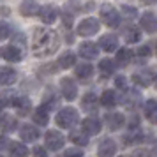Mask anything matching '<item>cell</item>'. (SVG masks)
<instances>
[{
	"label": "cell",
	"instance_id": "6da1fadb",
	"mask_svg": "<svg viewBox=\"0 0 157 157\" xmlns=\"http://www.w3.org/2000/svg\"><path fill=\"white\" fill-rule=\"evenodd\" d=\"M60 46V39L51 29L46 27H39L34 30V37H32V51L36 57H48L53 55Z\"/></svg>",
	"mask_w": 157,
	"mask_h": 157
},
{
	"label": "cell",
	"instance_id": "7a4b0ae2",
	"mask_svg": "<svg viewBox=\"0 0 157 157\" xmlns=\"http://www.w3.org/2000/svg\"><path fill=\"white\" fill-rule=\"evenodd\" d=\"M55 120H57L58 127H62V129H72L79 122V115H78V111H76L74 108L67 106V108H62V109L58 111L57 117H55Z\"/></svg>",
	"mask_w": 157,
	"mask_h": 157
},
{
	"label": "cell",
	"instance_id": "3957f363",
	"mask_svg": "<svg viewBox=\"0 0 157 157\" xmlns=\"http://www.w3.org/2000/svg\"><path fill=\"white\" fill-rule=\"evenodd\" d=\"M101 20L109 29H117L120 25V14H118V11L113 6H109V4H104L101 7Z\"/></svg>",
	"mask_w": 157,
	"mask_h": 157
},
{
	"label": "cell",
	"instance_id": "277c9868",
	"mask_svg": "<svg viewBox=\"0 0 157 157\" xmlns=\"http://www.w3.org/2000/svg\"><path fill=\"white\" fill-rule=\"evenodd\" d=\"M99 21L95 20V18H85V20H81V21L78 23V36L81 37H90L94 36V34H97L99 32Z\"/></svg>",
	"mask_w": 157,
	"mask_h": 157
},
{
	"label": "cell",
	"instance_id": "5b68a950",
	"mask_svg": "<svg viewBox=\"0 0 157 157\" xmlns=\"http://www.w3.org/2000/svg\"><path fill=\"white\" fill-rule=\"evenodd\" d=\"M44 143H46V148L57 152V150H60L64 147L65 138L62 136V132H58V131H48L46 136H44Z\"/></svg>",
	"mask_w": 157,
	"mask_h": 157
},
{
	"label": "cell",
	"instance_id": "8992f818",
	"mask_svg": "<svg viewBox=\"0 0 157 157\" xmlns=\"http://www.w3.org/2000/svg\"><path fill=\"white\" fill-rule=\"evenodd\" d=\"M60 90L67 101H74L78 97V85L72 78H62L60 79Z\"/></svg>",
	"mask_w": 157,
	"mask_h": 157
},
{
	"label": "cell",
	"instance_id": "52a82bcc",
	"mask_svg": "<svg viewBox=\"0 0 157 157\" xmlns=\"http://www.w3.org/2000/svg\"><path fill=\"white\" fill-rule=\"evenodd\" d=\"M122 140L125 145H134V143H140L143 140V132H141V127L138 122H131V127H129V132L122 136Z\"/></svg>",
	"mask_w": 157,
	"mask_h": 157
},
{
	"label": "cell",
	"instance_id": "ba28073f",
	"mask_svg": "<svg viewBox=\"0 0 157 157\" xmlns=\"http://www.w3.org/2000/svg\"><path fill=\"white\" fill-rule=\"evenodd\" d=\"M81 129H83V131H85L88 136L99 134L101 129H102V122H101L97 117H88V118H85V120H83V124H81Z\"/></svg>",
	"mask_w": 157,
	"mask_h": 157
},
{
	"label": "cell",
	"instance_id": "9c48e42d",
	"mask_svg": "<svg viewBox=\"0 0 157 157\" xmlns=\"http://www.w3.org/2000/svg\"><path fill=\"white\" fill-rule=\"evenodd\" d=\"M2 57H4V60H7V62H21L23 53L16 44H7V46L2 48Z\"/></svg>",
	"mask_w": 157,
	"mask_h": 157
},
{
	"label": "cell",
	"instance_id": "30bf717a",
	"mask_svg": "<svg viewBox=\"0 0 157 157\" xmlns=\"http://www.w3.org/2000/svg\"><path fill=\"white\" fill-rule=\"evenodd\" d=\"M140 25L147 34H154L157 30V18L154 13H143L140 18Z\"/></svg>",
	"mask_w": 157,
	"mask_h": 157
},
{
	"label": "cell",
	"instance_id": "8fae6325",
	"mask_svg": "<svg viewBox=\"0 0 157 157\" xmlns=\"http://www.w3.org/2000/svg\"><path fill=\"white\" fill-rule=\"evenodd\" d=\"M41 136V132H39V129L36 127V125H30V124H25V125H21L20 127V138H21L23 141H36L37 138Z\"/></svg>",
	"mask_w": 157,
	"mask_h": 157
},
{
	"label": "cell",
	"instance_id": "7c38bea8",
	"mask_svg": "<svg viewBox=\"0 0 157 157\" xmlns=\"http://www.w3.org/2000/svg\"><path fill=\"white\" fill-rule=\"evenodd\" d=\"M79 55L86 60H94V58L99 57V48H97V44L90 43V41L81 43L79 44Z\"/></svg>",
	"mask_w": 157,
	"mask_h": 157
},
{
	"label": "cell",
	"instance_id": "4fadbf2b",
	"mask_svg": "<svg viewBox=\"0 0 157 157\" xmlns=\"http://www.w3.org/2000/svg\"><path fill=\"white\" fill-rule=\"evenodd\" d=\"M117 154V145L111 138H104L99 145V150H97V155L99 157H113Z\"/></svg>",
	"mask_w": 157,
	"mask_h": 157
},
{
	"label": "cell",
	"instance_id": "5bb4252c",
	"mask_svg": "<svg viewBox=\"0 0 157 157\" xmlns=\"http://www.w3.org/2000/svg\"><path fill=\"white\" fill-rule=\"evenodd\" d=\"M99 46L106 53H111V51H117L118 50V37L113 36V34H106L99 39Z\"/></svg>",
	"mask_w": 157,
	"mask_h": 157
},
{
	"label": "cell",
	"instance_id": "9a60e30c",
	"mask_svg": "<svg viewBox=\"0 0 157 157\" xmlns=\"http://www.w3.org/2000/svg\"><path fill=\"white\" fill-rule=\"evenodd\" d=\"M99 102L101 101H97V95H95V94L88 92L86 95H83V99H81V108H83V111H86V113H95Z\"/></svg>",
	"mask_w": 157,
	"mask_h": 157
},
{
	"label": "cell",
	"instance_id": "2e32d148",
	"mask_svg": "<svg viewBox=\"0 0 157 157\" xmlns=\"http://www.w3.org/2000/svg\"><path fill=\"white\" fill-rule=\"evenodd\" d=\"M104 122H106V125L111 129V131H118V129L125 124V117L122 113H117V111H115V113H108L106 117H104Z\"/></svg>",
	"mask_w": 157,
	"mask_h": 157
},
{
	"label": "cell",
	"instance_id": "e0dca14e",
	"mask_svg": "<svg viewBox=\"0 0 157 157\" xmlns=\"http://www.w3.org/2000/svg\"><path fill=\"white\" fill-rule=\"evenodd\" d=\"M39 11H41V7H39V4H37L36 0H23L21 6H20V13H21V16H25V18L39 14Z\"/></svg>",
	"mask_w": 157,
	"mask_h": 157
},
{
	"label": "cell",
	"instance_id": "ac0fdd59",
	"mask_svg": "<svg viewBox=\"0 0 157 157\" xmlns=\"http://www.w3.org/2000/svg\"><path fill=\"white\" fill-rule=\"evenodd\" d=\"M132 81L140 86H150L152 81H155V76H154L152 71H140L136 74H132Z\"/></svg>",
	"mask_w": 157,
	"mask_h": 157
},
{
	"label": "cell",
	"instance_id": "d6986e66",
	"mask_svg": "<svg viewBox=\"0 0 157 157\" xmlns=\"http://www.w3.org/2000/svg\"><path fill=\"white\" fill-rule=\"evenodd\" d=\"M39 16H41L43 23L51 25V23H55V20L58 18V11H57V7H53V6H44V7H41V11H39Z\"/></svg>",
	"mask_w": 157,
	"mask_h": 157
},
{
	"label": "cell",
	"instance_id": "ffe728a7",
	"mask_svg": "<svg viewBox=\"0 0 157 157\" xmlns=\"http://www.w3.org/2000/svg\"><path fill=\"white\" fill-rule=\"evenodd\" d=\"M11 106H14L20 115H27L30 111V108H32V102L27 97H13L11 99Z\"/></svg>",
	"mask_w": 157,
	"mask_h": 157
},
{
	"label": "cell",
	"instance_id": "44dd1931",
	"mask_svg": "<svg viewBox=\"0 0 157 157\" xmlns=\"http://www.w3.org/2000/svg\"><path fill=\"white\" fill-rule=\"evenodd\" d=\"M48 108L44 106H39L34 111V115H32V118H34V122H36L37 125H41V127H44V125H48V122H50V115H48Z\"/></svg>",
	"mask_w": 157,
	"mask_h": 157
},
{
	"label": "cell",
	"instance_id": "7402d4cb",
	"mask_svg": "<svg viewBox=\"0 0 157 157\" xmlns=\"http://www.w3.org/2000/svg\"><path fill=\"white\" fill-rule=\"evenodd\" d=\"M9 154H11V157H27L29 147L21 141H11L9 143Z\"/></svg>",
	"mask_w": 157,
	"mask_h": 157
},
{
	"label": "cell",
	"instance_id": "603a6c76",
	"mask_svg": "<svg viewBox=\"0 0 157 157\" xmlns=\"http://www.w3.org/2000/svg\"><path fill=\"white\" fill-rule=\"evenodd\" d=\"M16 79H18V72L14 69L2 67V71H0V81H2V85L9 86V85H13V83H16Z\"/></svg>",
	"mask_w": 157,
	"mask_h": 157
},
{
	"label": "cell",
	"instance_id": "cb8c5ba5",
	"mask_svg": "<svg viewBox=\"0 0 157 157\" xmlns=\"http://www.w3.org/2000/svg\"><path fill=\"white\" fill-rule=\"evenodd\" d=\"M143 111H145V117L148 118V122L152 124H157V101L155 99H148L145 102V108H143Z\"/></svg>",
	"mask_w": 157,
	"mask_h": 157
},
{
	"label": "cell",
	"instance_id": "d4e9b609",
	"mask_svg": "<svg viewBox=\"0 0 157 157\" xmlns=\"http://www.w3.org/2000/svg\"><path fill=\"white\" fill-rule=\"evenodd\" d=\"M124 39H125V43L134 44V43H138V41L141 39V32H140V29H136V27H132V25H129V27L124 29Z\"/></svg>",
	"mask_w": 157,
	"mask_h": 157
},
{
	"label": "cell",
	"instance_id": "484cf974",
	"mask_svg": "<svg viewBox=\"0 0 157 157\" xmlns=\"http://www.w3.org/2000/svg\"><path fill=\"white\" fill-rule=\"evenodd\" d=\"M16 127H18V122H16L14 117H11L7 113H2V134L13 132Z\"/></svg>",
	"mask_w": 157,
	"mask_h": 157
},
{
	"label": "cell",
	"instance_id": "4316f807",
	"mask_svg": "<svg viewBox=\"0 0 157 157\" xmlns=\"http://www.w3.org/2000/svg\"><path fill=\"white\" fill-rule=\"evenodd\" d=\"M69 141H72L74 145H78V147H86L88 145V134H86L83 129L81 131H72L71 134H69Z\"/></svg>",
	"mask_w": 157,
	"mask_h": 157
},
{
	"label": "cell",
	"instance_id": "83f0119b",
	"mask_svg": "<svg viewBox=\"0 0 157 157\" xmlns=\"http://www.w3.org/2000/svg\"><path fill=\"white\" fill-rule=\"evenodd\" d=\"M115 69H117V64H115L111 58H102L99 62V71L101 74L104 76V78H108V76H111L115 72Z\"/></svg>",
	"mask_w": 157,
	"mask_h": 157
},
{
	"label": "cell",
	"instance_id": "f1b7e54d",
	"mask_svg": "<svg viewBox=\"0 0 157 157\" xmlns=\"http://www.w3.org/2000/svg\"><path fill=\"white\" fill-rule=\"evenodd\" d=\"M74 64H76V55L72 51H65V53H62V57L58 58V67H62V69H69Z\"/></svg>",
	"mask_w": 157,
	"mask_h": 157
},
{
	"label": "cell",
	"instance_id": "f546056e",
	"mask_svg": "<svg viewBox=\"0 0 157 157\" xmlns=\"http://www.w3.org/2000/svg\"><path fill=\"white\" fill-rule=\"evenodd\" d=\"M140 101H141V95L136 92V90H125V95H124V106L134 108Z\"/></svg>",
	"mask_w": 157,
	"mask_h": 157
},
{
	"label": "cell",
	"instance_id": "4dcf8cb0",
	"mask_svg": "<svg viewBox=\"0 0 157 157\" xmlns=\"http://www.w3.org/2000/svg\"><path fill=\"white\" fill-rule=\"evenodd\" d=\"M101 104L106 108H113L118 101H117V94H115V90H104L102 92V95H101Z\"/></svg>",
	"mask_w": 157,
	"mask_h": 157
},
{
	"label": "cell",
	"instance_id": "1f68e13d",
	"mask_svg": "<svg viewBox=\"0 0 157 157\" xmlns=\"http://www.w3.org/2000/svg\"><path fill=\"white\" fill-rule=\"evenodd\" d=\"M74 72H76V76L79 79H88L94 74V67L90 64H79V65H76V71Z\"/></svg>",
	"mask_w": 157,
	"mask_h": 157
},
{
	"label": "cell",
	"instance_id": "d6a6232c",
	"mask_svg": "<svg viewBox=\"0 0 157 157\" xmlns=\"http://www.w3.org/2000/svg\"><path fill=\"white\" fill-rule=\"evenodd\" d=\"M131 60H132V51L129 48H122V50L117 51V62L120 65H127Z\"/></svg>",
	"mask_w": 157,
	"mask_h": 157
},
{
	"label": "cell",
	"instance_id": "836d02e7",
	"mask_svg": "<svg viewBox=\"0 0 157 157\" xmlns=\"http://www.w3.org/2000/svg\"><path fill=\"white\" fill-rule=\"evenodd\" d=\"M64 157H83V150L79 148L78 145H76V147H71V148L65 150Z\"/></svg>",
	"mask_w": 157,
	"mask_h": 157
},
{
	"label": "cell",
	"instance_id": "e575fe53",
	"mask_svg": "<svg viewBox=\"0 0 157 157\" xmlns=\"http://www.w3.org/2000/svg\"><path fill=\"white\" fill-rule=\"evenodd\" d=\"M115 85H117V88H120V90H127V79H125V76H117L115 78Z\"/></svg>",
	"mask_w": 157,
	"mask_h": 157
},
{
	"label": "cell",
	"instance_id": "d590c367",
	"mask_svg": "<svg viewBox=\"0 0 157 157\" xmlns=\"http://www.w3.org/2000/svg\"><path fill=\"white\" fill-rule=\"evenodd\" d=\"M122 13L127 16V18H134V16L138 14V11H136L134 7H129V6H122Z\"/></svg>",
	"mask_w": 157,
	"mask_h": 157
},
{
	"label": "cell",
	"instance_id": "8d00e7d4",
	"mask_svg": "<svg viewBox=\"0 0 157 157\" xmlns=\"http://www.w3.org/2000/svg\"><path fill=\"white\" fill-rule=\"evenodd\" d=\"M136 53H138V57L147 58V57H150V55H152V50H150V46H141V48L136 51Z\"/></svg>",
	"mask_w": 157,
	"mask_h": 157
},
{
	"label": "cell",
	"instance_id": "74e56055",
	"mask_svg": "<svg viewBox=\"0 0 157 157\" xmlns=\"http://www.w3.org/2000/svg\"><path fill=\"white\" fill-rule=\"evenodd\" d=\"M34 157H48V152L44 147H36L34 148Z\"/></svg>",
	"mask_w": 157,
	"mask_h": 157
},
{
	"label": "cell",
	"instance_id": "f35d334b",
	"mask_svg": "<svg viewBox=\"0 0 157 157\" xmlns=\"http://www.w3.org/2000/svg\"><path fill=\"white\" fill-rule=\"evenodd\" d=\"M64 27L65 29H71L72 27V14L71 13H64Z\"/></svg>",
	"mask_w": 157,
	"mask_h": 157
},
{
	"label": "cell",
	"instance_id": "ab89813d",
	"mask_svg": "<svg viewBox=\"0 0 157 157\" xmlns=\"http://www.w3.org/2000/svg\"><path fill=\"white\" fill-rule=\"evenodd\" d=\"M9 30H11V27H9L7 23H2V39H7Z\"/></svg>",
	"mask_w": 157,
	"mask_h": 157
},
{
	"label": "cell",
	"instance_id": "60d3db41",
	"mask_svg": "<svg viewBox=\"0 0 157 157\" xmlns=\"http://www.w3.org/2000/svg\"><path fill=\"white\" fill-rule=\"evenodd\" d=\"M141 4H145V6H152V4H155L157 0H140Z\"/></svg>",
	"mask_w": 157,
	"mask_h": 157
},
{
	"label": "cell",
	"instance_id": "b9f144b4",
	"mask_svg": "<svg viewBox=\"0 0 157 157\" xmlns=\"http://www.w3.org/2000/svg\"><path fill=\"white\" fill-rule=\"evenodd\" d=\"M155 85H157V74H155Z\"/></svg>",
	"mask_w": 157,
	"mask_h": 157
}]
</instances>
